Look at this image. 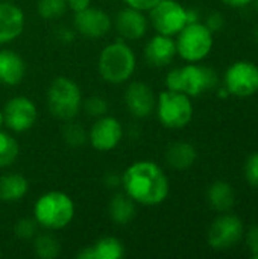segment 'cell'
Returning <instances> with one entry per match:
<instances>
[{
	"mask_svg": "<svg viewBox=\"0 0 258 259\" xmlns=\"http://www.w3.org/2000/svg\"><path fill=\"white\" fill-rule=\"evenodd\" d=\"M122 190L137 203L157 206L170 193L169 178L154 161H135L122 173Z\"/></svg>",
	"mask_w": 258,
	"mask_h": 259,
	"instance_id": "1",
	"label": "cell"
},
{
	"mask_svg": "<svg viewBox=\"0 0 258 259\" xmlns=\"http://www.w3.org/2000/svg\"><path fill=\"white\" fill-rule=\"evenodd\" d=\"M137 68V58L132 47L123 41L117 39L106 44L97 59V71L100 77L113 85H120L128 82Z\"/></svg>",
	"mask_w": 258,
	"mask_h": 259,
	"instance_id": "2",
	"label": "cell"
},
{
	"mask_svg": "<svg viewBox=\"0 0 258 259\" xmlns=\"http://www.w3.org/2000/svg\"><path fill=\"white\" fill-rule=\"evenodd\" d=\"M76 214L73 199L62 191H49L33 203V219L40 228L55 232L67 228Z\"/></svg>",
	"mask_w": 258,
	"mask_h": 259,
	"instance_id": "3",
	"label": "cell"
},
{
	"mask_svg": "<svg viewBox=\"0 0 258 259\" xmlns=\"http://www.w3.org/2000/svg\"><path fill=\"white\" fill-rule=\"evenodd\" d=\"M219 82L217 73L198 62H189L184 67L173 68L166 76V88L169 91L184 93L189 97H198L213 90Z\"/></svg>",
	"mask_w": 258,
	"mask_h": 259,
	"instance_id": "4",
	"label": "cell"
},
{
	"mask_svg": "<svg viewBox=\"0 0 258 259\" xmlns=\"http://www.w3.org/2000/svg\"><path fill=\"white\" fill-rule=\"evenodd\" d=\"M82 100L79 85L67 76L55 77L46 93V102L50 114L61 121L75 120L82 111Z\"/></svg>",
	"mask_w": 258,
	"mask_h": 259,
	"instance_id": "5",
	"label": "cell"
},
{
	"mask_svg": "<svg viewBox=\"0 0 258 259\" xmlns=\"http://www.w3.org/2000/svg\"><path fill=\"white\" fill-rule=\"evenodd\" d=\"M184 93L163 91L157 97L155 112L160 123L167 129H182L193 118V103Z\"/></svg>",
	"mask_w": 258,
	"mask_h": 259,
	"instance_id": "6",
	"label": "cell"
},
{
	"mask_svg": "<svg viewBox=\"0 0 258 259\" xmlns=\"http://www.w3.org/2000/svg\"><path fill=\"white\" fill-rule=\"evenodd\" d=\"M176 53L187 62H201L213 49V32L198 21L186 24L176 35Z\"/></svg>",
	"mask_w": 258,
	"mask_h": 259,
	"instance_id": "7",
	"label": "cell"
},
{
	"mask_svg": "<svg viewBox=\"0 0 258 259\" xmlns=\"http://www.w3.org/2000/svg\"><path fill=\"white\" fill-rule=\"evenodd\" d=\"M149 12V24L157 33L175 36L187 24V8L176 0H161Z\"/></svg>",
	"mask_w": 258,
	"mask_h": 259,
	"instance_id": "8",
	"label": "cell"
},
{
	"mask_svg": "<svg viewBox=\"0 0 258 259\" xmlns=\"http://www.w3.org/2000/svg\"><path fill=\"white\" fill-rule=\"evenodd\" d=\"M225 88L237 97H251L258 91V65L251 61H237L224 76Z\"/></svg>",
	"mask_w": 258,
	"mask_h": 259,
	"instance_id": "9",
	"label": "cell"
},
{
	"mask_svg": "<svg viewBox=\"0 0 258 259\" xmlns=\"http://www.w3.org/2000/svg\"><path fill=\"white\" fill-rule=\"evenodd\" d=\"M5 126L15 134L30 131L38 120V109L33 100L26 96L11 97L3 108Z\"/></svg>",
	"mask_w": 258,
	"mask_h": 259,
	"instance_id": "10",
	"label": "cell"
},
{
	"mask_svg": "<svg viewBox=\"0 0 258 259\" xmlns=\"http://www.w3.org/2000/svg\"><path fill=\"white\" fill-rule=\"evenodd\" d=\"M245 234L242 220L237 215L224 212L210 226L207 234V241L214 250H228L234 247Z\"/></svg>",
	"mask_w": 258,
	"mask_h": 259,
	"instance_id": "11",
	"label": "cell"
},
{
	"mask_svg": "<svg viewBox=\"0 0 258 259\" xmlns=\"http://www.w3.org/2000/svg\"><path fill=\"white\" fill-rule=\"evenodd\" d=\"M123 124L111 115L96 118L88 131V143L97 152H111L123 140Z\"/></svg>",
	"mask_w": 258,
	"mask_h": 259,
	"instance_id": "12",
	"label": "cell"
},
{
	"mask_svg": "<svg viewBox=\"0 0 258 259\" xmlns=\"http://www.w3.org/2000/svg\"><path fill=\"white\" fill-rule=\"evenodd\" d=\"M111 27H113V20L109 14L105 12L103 9L88 6L79 12H75L73 29L76 30V33L85 38L90 39L102 38L109 33Z\"/></svg>",
	"mask_w": 258,
	"mask_h": 259,
	"instance_id": "13",
	"label": "cell"
},
{
	"mask_svg": "<svg viewBox=\"0 0 258 259\" xmlns=\"http://www.w3.org/2000/svg\"><path fill=\"white\" fill-rule=\"evenodd\" d=\"M125 105L129 114L135 118H148L154 114L157 106V97L151 85L135 80L125 90Z\"/></svg>",
	"mask_w": 258,
	"mask_h": 259,
	"instance_id": "14",
	"label": "cell"
},
{
	"mask_svg": "<svg viewBox=\"0 0 258 259\" xmlns=\"http://www.w3.org/2000/svg\"><path fill=\"white\" fill-rule=\"evenodd\" d=\"M116 32L125 41H137L141 39L149 29V18L143 11L126 6L120 9L113 21Z\"/></svg>",
	"mask_w": 258,
	"mask_h": 259,
	"instance_id": "15",
	"label": "cell"
},
{
	"mask_svg": "<svg viewBox=\"0 0 258 259\" xmlns=\"http://www.w3.org/2000/svg\"><path fill=\"white\" fill-rule=\"evenodd\" d=\"M143 55H144L146 62L151 67H154V68L167 67L169 64H172V61L178 55L176 42H175L173 36L157 33L146 42Z\"/></svg>",
	"mask_w": 258,
	"mask_h": 259,
	"instance_id": "16",
	"label": "cell"
},
{
	"mask_svg": "<svg viewBox=\"0 0 258 259\" xmlns=\"http://www.w3.org/2000/svg\"><path fill=\"white\" fill-rule=\"evenodd\" d=\"M24 14L12 2L0 0V44L17 39L24 30Z\"/></svg>",
	"mask_w": 258,
	"mask_h": 259,
	"instance_id": "17",
	"label": "cell"
},
{
	"mask_svg": "<svg viewBox=\"0 0 258 259\" xmlns=\"http://www.w3.org/2000/svg\"><path fill=\"white\" fill-rule=\"evenodd\" d=\"M26 74L24 59L14 50L2 49L0 50V85L15 87L18 85Z\"/></svg>",
	"mask_w": 258,
	"mask_h": 259,
	"instance_id": "18",
	"label": "cell"
},
{
	"mask_svg": "<svg viewBox=\"0 0 258 259\" xmlns=\"http://www.w3.org/2000/svg\"><path fill=\"white\" fill-rule=\"evenodd\" d=\"M125 255V246L120 240L114 237H103L90 246L82 247L78 259H119Z\"/></svg>",
	"mask_w": 258,
	"mask_h": 259,
	"instance_id": "19",
	"label": "cell"
},
{
	"mask_svg": "<svg viewBox=\"0 0 258 259\" xmlns=\"http://www.w3.org/2000/svg\"><path fill=\"white\" fill-rule=\"evenodd\" d=\"M108 214L116 225L126 226L137 215V203L125 191H119L108 203Z\"/></svg>",
	"mask_w": 258,
	"mask_h": 259,
	"instance_id": "20",
	"label": "cell"
},
{
	"mask_svg": "<svg viewBox=\"0 0 258 259\" xmlns=\"http://www.w3.org/2000/svg\"><path fill=\"white\" fill-rule=\"evenodd\" d=\"M198 158L196 147L187 141H175L166 150V162L173 170H189Z\"/></svg>",
	"mask_w": 258,
	"mask_h": 259,
	"instance_id": "21",
	"label": "cell"
},
{
	"mask_svg": "<svg viewBox=\"0 0 258 259\" xmlns=\"http://www.w3.org/2000/svg\"><path fill=\"white\" fill-rule=\"evenodd\" d=\"M29 191L27 179L20 173H8L0 176V202H20Z\"/></svg>",
	"mask_w": 258,
	"mask_h": 259,
	"instance_id": "22",
	"label": "cell"
},
{
	"mask_svg": "<svg viewBox=\"0 0 258 259\" xmlns=\"http://www.w3.org/2000/svg\"><path fill=\"white\" fill-rule=\"evenodd\" d=\"M207 200H208L210 206L214 211L224 214V212L231 211V208L234 206L236 194H234L233 187L228 182H225V181H216V182H213L208 187Z\"/></svg>",
	"mask_w": 258,
	"mask_h": 259,
	"instance_id": "23",
	"label": "cell"
},
{
	"mask_svg": "<svg viewBox=\"0 0 258 259\" xmlns=\"http://www.w3.org/2000/svg\"><path fill=\"white\" fill-rule=\"evenodd\" d=\"M32 250L35 256L41 259H55L61 253V244L52 232H43L36 234L32 240Z\"/></svg>",
	"mask_w": 258,
	"mask_h": 259,
	"instance_id": "24",
	"label": "cell"
},
{
	"mask_svg": "<svg viewBox=\"0 0 258 259\" xmlns=\"http://www.w3.org/2000/svg\"><path fill=\"white\" fill-rule=\"evenodd\" d=\"M18 153L20 147L17 140L11 134L0 129V168L11 167L17 161Z\"/></svg>",
	"mask_w": 258,
	"mask_h": 259,
	"instance_id": "25",
	"label": "cell"
},
{
	"mask_svg": "<svg viewBox=\"0 0 258 259\" xmlns=\"http://www.w3.org/2000/svg\"><path fill=\"white\" fill-rule=\"evenodd\" d=\"M62 138L67 146L78 149V147H82L84 144H87L88 132L81 123L70 120V121H65V126L62 127Z\"/></svg>",
	"mask_w": 258,
	"mask_h": 259,
	"instance_id": "26",
	"label": "cell"
},
{
	"mask_svg": "<svg viewBox=\"0 0 258 259\" xmlns=\"http://www.w3.org/2000/svg\"><path fill=\"white\" fill-rule=\"evenodd\" d=\"M68 6L65 0H38L36 12L43 20L53 21L61 18L67 12Z\"/></svg>",
	"mask_w": 258,
	"mask_h": 259,
	"instance_id": "27",
	"label": "cell"
},
{
	"mask_svg": "<svg viewBox=\"0 0 258 259\" xmlns=\"http://www.w3.org/2000/svg\"><path fill=\"white\" fill-rule=\"evenodd\" d=\"M82 111H85L88 117L99 118V117L108 115L109 103L103 96H90L85 100H82Z\"/></svg>",
	"mask_w": 258,
	"mask_h": 259,
	"instance_id": "28",
	"label": "cell"
},
{
	"mask_svg": "<svg viewBox=\"0 0 258 259\" xmlns=\"http://www.w3.org/2000/svg\"><path fill=\"white\" fill-rule=\"evenodd\" d=\"M38 229H40V225L36 223L33 217H23L17 220V223L14 225L15 237L23 241H32L35 235L38 234Z\"/></svg>",
	"mask_w": 258,
	"mask_h": 259,
	"instance_id": "29",
	"label": "cell"
},
{
	"mask_svg": "<svg viewBox=\"0 0 258 259\" xmlns=\"http://www.w3.org/2000/svg\"><path fill=\"white\" fill-rule=\"evenodd\" d=\"M245 179L251 187L258 188V152L252 153L245 164Z\"/></svg>",
	"mask_w": 258,
	"mask_h": 259,
	"instance_id": "30",
	"label": "cell"
},
{
	"mask_svg": "<svg viewBox=\"0 0 258 259\" xmlns=\"http://www.w3.org/2000/svg\"><path fill=\"white\" fill-rule=\"evenodd\" d=\"M245 235L246 246L249 249V253L254 259H258V225H252Z\"/></svg>",
	"mask_w": 258,
	"mask_h": 259,
	"instance_id": "31",
	"label": "cell"
},
{
	"mask_svg": "<svg viewBox=\"0 0 258 259\" xmlns=\"http://www.w3.org/2000/svg\"><path fill=\"white\" fill-rule=\"evenodd\" d=\"M204 24L208 27L210 32L216 33V32H220V30L224 29V26H225V18H224V15H222L220 12L214 11V12H210V14L207 15Z\"/></svg>",
	"mask_w": 258,
	"mask_h": 259,
	"instance_id": "32",
	"label": "cell"
},
{
	"mask_svg": "<svg viewBox=\"0 0 258 259\" xmlns=\"http://www.w3.org/2000/svg\"><path fill=\"white\" fill-rule=\"evenodd\" d=\"M103 185L108 188V190H119L122 188V173H117V171H108L105 173L103 176Z\"/></svg>",
	"mask_w": 258,
	"mask_h": 259,
	"instance_id": "33",
	"label": "cell"
},
{
	"mask_svg": "<svg viewBox=\"0 0 258 259\" xmlns=\"http://www.w3.org/2000/svg\"><path fill=\"white\" fill-rule=\"evenodd\" d=\"M76 38V30L68 26H62L56 30V39L61 44H71Z\"/></svg>",
	"mask_w": 258,
	"mask_h": 259,
	"instance_id": "34",
	"label": "cell"
},
{
	"mask_svg": "<svg viewBox=\"0 0 258 259\" xmlns=\"http://www.w3.org/2000/svg\"><path fill=\"white\" fill-rule=\"evenodd\" d=\"M126 3V6H131V8H135L138 11H143V12H148L151 11L155 5H158L161 0H123Z\"/></svg>",
	"mask_w": 258,
	"mask_h": 259,
	"instance_id": "35",
	"label": "cell"
},
{
	"mask_svg": "<svg viewBox=\"0 0 258 259\" xmlns=\"http://www.w3.org/2000/svg\"><path fill=\"white\" fill-rule=\"evenodd\" d=\"M65 2H67L68 9L73 12H79V11L91 6V0H65Z\"/></svg>",
	"mask_w": 258,
	"mask_h": 259,
	"instance_id": "36",
	"label": "cell"
},
{
	"mask_svg": "<svg viewBox=\"0 0 258 259\" xmlns=\"http://www.w3.org/2000/svg\"><path fill=\"white\" fill-rule=\"evenodd\" d=\"M220 2L228 5L230 8H243V6L249 5L251 2H254V0H220Z\"/></svg>",
	"mask_w": 258,
	"mask_h": 259,
	"instance_id": "37",
	"label": "cell"
},
{
	"mask_svg": "<svg viewBox=\"0 0 258 259\" xmlns=\"http://www.w3.org/2000/svg\"><path fill=\"white\" fill-rule=\"evenodd\" d=\"M199 21V12L196 9H187V24L198 23Z\"/></svg>",
	"mask_w": 258,
	"mask_h": 259,
	"instance_id": "38",
	"label": "cell"
},
{
	"mask_svg": "<svg viewBox=\"0 0 258 259\" xmlns=\"http://www.w3.org/2000/svg\"><path fill=\"white\" fill-rule=\"evenodd\" d=\"M5 126V120H3V111H0V129Z\"/></svg>",
	"mask_w": 258,
	"mask_h": 259,
	"instance_id": "39",
	"label": "cell"
},
{
	"mask_svg": "<svg viewBox=\"0 0 258 259\" xmlns=\"http://www.w3.org/2000/svg\"><path fill=\"white\" fill-rule=\"evenodd\" d=\"M255 39H257V42H258V27H257V30H255Z\"/></svg>",
	"mask_w": 258,
	"mask_h": 259,
	"instance_id": "40",
	"label": "cell"
},
{
	"mask_svg": "<svg viewBox=\"0 0 258 259\" xmlns=\"http://www.w3.org/2000/svg\"><path fill=\"white\" fill-rule=\"evenodd\" d=\"M255 9H257L258 12V0H255Z\"/></svg>",
	"mask_w": 258,
	"mask_h": 259,
	"instance_id": "41",
	"label": "cell"
},
{
	"mask_svg": "<svg viewBox=\"0 0 258 259\" xmlns=\"http://www.w3.org/2000/svg\"><path fill=\"white\" fill-rule=\"evenodd\" d=\"M3 2H11V0H3Z\"/></svg>",
	"mask_w": 258,
	"mask_h": 259,
	"instance_id": "42",
	"label": "cell"
},
{
	"mask_svg": "<svg viewBox=\"0 0 258 259\" xmlns=\"http://www.w3.org/2000/svg\"><path fill=\"white\" fill-rule=\"evenodd\" d=\"M0 255H2V252H0Z\"/></svg>",
	"mask_w": 258,
	"mask_h": 259,
	"instance_id": "43",
	"label": "cell"
}]
</instances>
